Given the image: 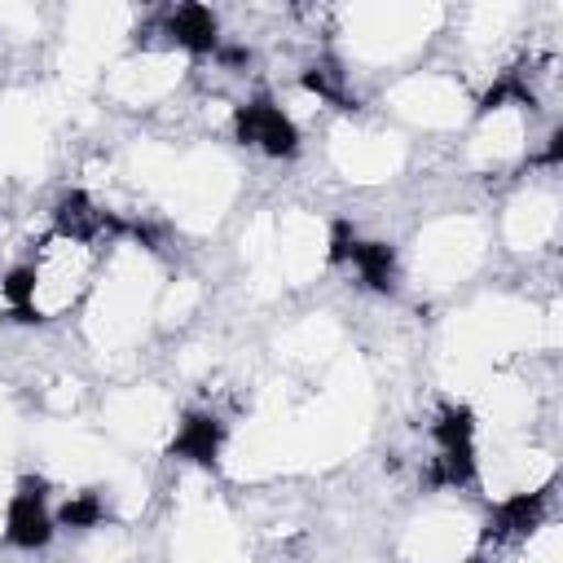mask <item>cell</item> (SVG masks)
Returning <instances> with one entry per match:
<instances>
[{
  "label": "cell",
  "mask_w": 563,
  "mask_h": 563,
  "mask_svg": "<svg viewBox=\"0 0 563 563\" xmlns=\"http://www.w3.org/2000/svg\"><path fill=\"white\" fill-rule=\"evenodd\" d=\"M471 563H479V559H471Z\"/></svg>",
  "instance_id": "12"
},
{
  "label": "cell",
  "mask_w": 563,
  "mask_h": 563,
  "mask_svg": "<svg viewBox=\"0 0 563 563\" xmlns=\"http://www.w3.org/2000/svg\"><path fill=\"white\" fill-rule=\"evenodd\" d=\"M172 453L176 457H189V462H216L220 453V422L207 418V413H189L172 440Z\"/></svg>",
  "instance_id": "3"
},
{
  "label": "cell",
  "mask_w": 563,
  "mask_h": 563,
  "mask_svg": "<svg viewBox=\"0 0 563 563\" xmlns=\"http://www.w3.org/2000/svg\"><path fill=\"white\" fill-rule=\"evenodd\" d=\"M233 123H238V136H242V141L260 145V150H264V154H273V158H282V154H295V145H299V132H295V123H290V119H286L277 106H268V101H251V106H238Z\"/></svg>",
  "instance_id": "1"
},
{
  "label": "cell",
  "mask_w": 563,
  "mask_h": 563,
  "mask_svg": "<svg viewBox=\"0 0 563 563\" xmlns=\"http://www.w3.org/2000/svg\"><path fill=\"white\" fill-rule=\"evenodd\" d=\"M475 475V462H471V444L466 449H444L431 466V479L435 484H466Z\"/></svg>",
  "instance_id": "8"
},
{
  "label": "cell",
  "mask_w": 563,
  "mask_h": 563,
  "mask_svg": "<svg viewBox=\"0 0 563 563\" xmlns=\"http://www.w3.org/2000/svg\"><path fill=\"white\" fill-rule=\"evenodd\" d=\"M97 515H101L97 497H75L62 506V523H70V528H88V523H97Z\"/></svg>",
  "instance_id": "11"
},
{
  "label": "cell",
  "mask_w": 563,
  "mask_h": 563,
  "mask_svg": "<svg viewBox=\"0 0 563 563\" xmlns=\"http://www.w3.org/2000/svg\"><path fill=\"white\" fill-rule=\"evenodd\" d=\"M9 541L13 545H26V550H35V545H44L48 537H53V519H48V510H44V493H40V484H22V493L9 501Z\"/></svg>",
  "instance_id": "2"
},
{
  "label": "cell",
  "mask_w": 563,
  "mask_h": 563,
  "mask_svg": "<svg viewBox=\"0 0 563 563\" xmlns=\"http://www.w3.org/2000/svg\"><path fill=\"white\" fill-rule=\"evenodd\" d=\"M57 224H62V233L70 242H84V238H92L101 229V211H92V202L84 194H66L57 202Z\"/></svg>",
  "instance_id": "6"
},
{
  "label": "cell",
  "mask_w": 563,
  "mask_h": 563,
  "mask_svg": "<svg viewBox=\"0 0 563 563\" xmlns=\"http://www.w3.org/2000/svg\"><path fill=\"white\" fill-rule=\"evenodd\" d=\"M435 440L440 449H466L471 444V413L466 409H444L435 422Z\"/></svg>",
  "instance_id": "10"
},
{
  "label": "cell",
  "mask_w": 563,
  "mask_h": 563,
  "mask_svg": "<svg viewBox=\"0 0 563 563\" xmlns=\"http://www.w3.org/2000/svg\"><path fill=\"white\" fill-rule=\"evenodd\" d=\"M167 31L176 35V44L194 48V53H207L216 48V13L207 4H180L172 18H167Z\"/></svg>",
  "instance_id": "4"
},
{
  "label": "cell",
  "mask_w": 563,
  "mask_h": 563,
  "mask_svg": "<svg viewBox=\"0 0 563 563\" xmlns=\"http://www.w3.org/2000/svg\"><path fill=\"white\" fill-rule=\"evenodd\" d=\"M35 268H13L9 277H4V299L18 308V317H31V308H35Z\"/></svg>",
  "instance_id": "9"
},
{
  "label": "cell",
  "mask_w": 563,
  "mask_h": 563,
  "mask_svg": "<svg viewBox=\"0 0 563 563\" xmlns=\"http://www.w3.org/2000/svg\"><path fill=\"white\" fill-rule=\"evenodd\" d=\"M541 510H545V497L541 493H519L510 501H501L497 510V532H532L541 523Z\"/></svg>",
  "instance_id": "7"
},
{
  "label": "cell",
  "mask_w": 563,
  "mask_h": 563,
  "mask_svg": "<svg viewBox=\"0 0 563 563\" xmlns=\"http://www.w3.org/2000/svg\"><path fill=\"white\" fill-rule=\"evenodd\" d=\"M356 273L374 286V290H391V277H396V255L387 242H352V255Z\"/></svg>",
  "instance_id": "5"
}]
</instances>
